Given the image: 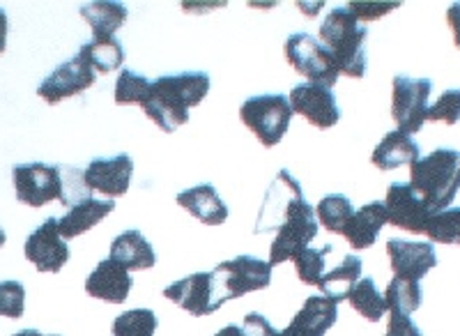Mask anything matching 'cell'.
<instances>
[{
  "label": "cell",
  "instance_id": "30bf717a",
  "mask_svg": "<svg viewBox=\"0 0 460 336\" xmlns=\"http://www.w3.org/2000/svg\"><path fill=\"white\" fill-rule=\"evenodd\" d=\"M302 200H306L302 184L293 178L290 171L281 168L274 182L270 184V190H267L253 233L265 235V233L279 231Z\"/></svg>",
  "mask_w": 460,
  "mask_h": 336
},
{
  "label": "cell",
  "instance_id": "9a60e30c",
  "mask_svg": "<svg viewBox=\"0 0 460 336\" xmlns=\"http://www.w3.org/2000/svg\"><path fill=\"white\" fill-rule=\"evenodd\" d=\"M26 258L40 272H60L69 261L67 240L58 231V219L49 217L42 226L32 231L26 240Z\"/></svg>",
  "mask_w": 460,
  "mask_h": 336
},
{
  "label": "cell",
  "instance_id": "f6af8a7d",
  "mask_svg": "<svg viewBox=\"0 0 460 336\" xmlns=\"http://www.w3.org/2000/svg\"><path fill=\"white\" fill-rule=\"evenodd\" d=\"M5 240H7V235H5V231H3V226H0V247L5 244Z\"/></svg>",
  "mask_w": 460,
  "mask_h": 336
},
{
  "label": "cell",
  "instance_id": "7bdbcfd3",
  "mask_svg": "<svg viewBox=\"0 0 460 336\" xmlns=\"http://www.w3.org/2000/svg\"><path fill=\"white\" fill-rule=\"evenodd\" d=\"M215 336H246V334H244V330H242V327L228 325V327H224V330L217 332Z\"/></svg>",
  "mask_w": 460,
  "mask_h": 336
},
{
  "label": "cell",
  "instance_id": "6da1fadb",
  "mask_svg": "<svg viewBox=\"0 0 460 336\" xmlns=\"http://www.w3.org/2000/svg\"><path fill=\"white\" fill-rule=\"evenodd\" d=\"M209 76L205 72H182L152 81L150 95L141 106L162 132L171 134L189 122V109L199 106L209 93Z\"/></svg>",
  "mask_w": 460,
  "mask_h": 336
},
{
  "label": "cell",
  "instance_id": "4316f807",
  "mask_svg": "<svg viewBox=\"0 0 460 336\" xmlns=\"http://www.w3.org/2000/svg\"><path fill=\"white\" fill-rule=\"evenodd\" d=\"M348 302H350L352 309L359 315H364L367 321L377 323L382 315L387 314V302H385V295L377 290L376 281L373 279H359L355 284V288L348 295Z\"/></svg>",
  "mask_w": 460,
  "mask_h": 336
},
{
  "label": "cell",
  "instance_id": "d4e9b609",
  "mask_svg": "<svg viewBox=\"0 0 460 336\" xmlns=\"http://www.w3.org/2000/svg\"><path fill=\"white\" fill-rule=\"evenodd\" d=\"M79 14L84 16L90 31H93V42L115 40V32L120 31L127 22V7L122 3H111V0L81 5Z\"/></svg>",
  "mask_w": 460,
  "mask_h": 336
},
{
  "label": "cell",
  "instance_id": "5b68a950",
  "mask_svg": "<svg viewBox=\"0 0 460 336\" xmlns=\"http://www.w3.org/2000/svg\"><path fill=\"white\" fill-rule=\"evenodd\" d=\"M433 93L430 79H410V76H394L392 81V118L398 132L412 134L421 132L429 120V97Z\"/></svg>",
  "mask_w": 460,
  "mask_h": 336
},
{
  "label": "cell",
  "instance_id": "74e56055",
  "mask_svg": "<svg viewBox=\"0 0 460 336\" xmlns=\"http://www.w3.org/2000/svg\"><path fill=\"white\" fill-rule=\"evenodd\" d=\"M398 3H350L348 10L357 16V22H376L380 16L389 14L392 10H396Z\"/></svg>",
  "mask_w": 460,
  "mask_h": 336
},
{
  "label": "cell",
  "instance_id": "8fae6325",
  "mask_svg": "<svg viewBox=\"0 0 460 336\" xmlns=\"http://www.w3.org/2000/svg\"><path fill=\"white\" fill-rule=\"evenodd\" d=\"M318 235V219L309 200H302L288 217L286 224L277 231L272 247H270V265H281L286 261H295L299 252L309 247Z\"/></svg>",
  "mask_w": 460,
  "mask_h": 336
},
{
  "label": "cell",
  "instance_id": "603a6c76",
  "mask_svg": "<svg viewBox=\"0 0 460 336\" xmlns=\"http://www.w3.org/2000/svg\"><path fill=\"white\" fill-rule=\"evenodd\" d=\"M113 210L115 203L111 199L102 200L90 196L84 203L69 208V212L63 219H58V231H60L63 240H74V237L84 235L90 228L97 226V224H100L102 219H106Z\"/></svg>",
  "mask_w": 460,
  "mask_h": 336
},
{
  "label": "cell",
  "instance_id": "b9f144b4",
  "mask_svg": "<svg viewBox=\"0 0 460 336\" xmlns=\"http://www.w3.org/2000/svg\"><path fill=\"white\" fill-rule=\"evenodd\" d=\"M7 32H10V16H7V12L0 7V56H3L7 49Z\"/></svg>",
  "mask_w": 460,
  "mask_h": 336
},
{
  "label": "cell",
  "instance_id": "d6a6232c",
  "mask_svg": "<svg viewBox=\"0 0 460 336\" xmlns=\"http://www.w3.org/2000/svg\"><path fill=\"white\" fill-rule=\"evenodd\" d=\"M332 252H334L332 244H324L323 249L306 247L304 252H299L295 256V270H297L299 281H304L306 286H318L320 279L324 277V268H327L324 261Z\"/></svg>",
  "mask_w": 460,
  "mask_h": 336
},
{
  "label": "cell",
  "instance_id": "ffe728a7",
  "mask_svg": "<svg viewBox=\"0 0 460 336\" xmlns=\"http://www.w3.org/2000/svg\"><path fill=\"white\" fill-rule=\"evenodd\" d=\"M178 205L205 226H221L228 219V205L221 200L219 191L212 184H199L178 194Z\"/></svg>",
  "mask_w": 460,
  "mask_h": 336
},
{
  "label": "cell",
  "instance_id": "277c9868",
  "mask_svg": "<svg viewBox=\"0 0 460 336\" xmlns=\"http://www.w3.org/2000/svg\"><path fill=\"white\" fill-rule=\"evenodd\" d=\"M240 118L261 141V146L274 147L286 137L293 109L286 95H256L242 104Z\"/></svg>",
  "mask_w": 460,
  "mask_h": 336
},
{
  "label": "cell",
  "instance_id": "d590c367",
  "mask_svg": "<svg viewBox=\"0 0 460 336\" xmlns=\"http://www.w3.org/2000/svg\"><path fill=\"white\" fill-rule=\"evenodd\" d=\"M429 120L445 122V125H456L460 120V88L445 90L438 102L429 106Z\"/></svg>",
  "mask_w": 460,
  "mask_h": 336
},
{
  "label": "cell",
  "instance_id": "f35d334b",
  "mask_svg": "<svg viewBox=\"0 0 460 336\" xmlns=\"http://www.w3.org/2000/svg\"><path fill=\"white\" fill-rule=\"evenodd\" d=\"M246 336H281V332L272 325V323L267 321L262 314H249L244 318V325H242Z\"/></svg>",
  "mask_w": 460,
  "mask_h": 336
},
{
  "label": "cell",
  "instance_id": "e0dca14e",
  "mask_svg": "<svg viewBox=\"0 0 460 336\" xmlns=\"http://www.w3.org/2000/svg\"><path fill=\"white\" fill-rule=\"evenodd\" d=\"M131 173H134V162L129 155L122 153L111 159H93L85 168L84 178L90 191H100L113 200L129 191Z\"/></svg>",
  "mask_w": 460,
  "mask_h": 336
},
{
  "label": "cell",
  "instance_id": "ee69618b",
  "mask_svg": "<svg viewBox=\"0 0 460 336\" xmlns=\"http://www.w3.org/2000/svg\"><path fill=\"white\" fill-rule=\"evenodd\" d=\"M14 336H44V334H40L37 330H23V332H16Z\"/></svg>",
  "mask_w": 460,
  "mask_h": 336
},
{
  "label": "cell",
  "instance_id": "ba28073f",
  "mask_svg": "<svg viewBox=\"0 0 460 336\" xmlns=\"http://www.w3.org/2000/svg\"><path fill=\"white\" fill-rule=\"evenodd\" d=\"M94 81H97V72H94L85 49L81 47V51L76 53L72 60L58 65V67L49 74L47 79L40 84L37 95L42 97L47 104L56 106L63 100H67V97L81 95L84 90L93 88Z\"/></svg>",
  "mask_w": 460,
  "mask_h": 336
},
{
  "label": "cell",
  "instance_id": "7402d4cb",
  "mask_svg": "<svg viewBox=\"0 0 460 336\" xmlns=\"http://www.w3.org/2000/svg\"><path fill=\"white\" fill-rule=\"evenodd\" d=\"M109 258L122 265L127 272H131V270H150L157 263V253L137 228H129V231L115 237L113 244H111Z\"/></svg>",
  "mask_w": 460,
  "mask_h": 336
},
{
  "label": "cell",
  "instance_id": "4fadbf2b",
  "mask_svg": "<svg viewBox=\"0 0 460 336\" xmlns=\"http://www.w3.org/2000/svg\"><path fill=\"white\" fill-rule=\"evenodd\" d=\"M293 113L309 120L318 129H332L341 120V109L330 88L318 84H299L288 95Z\"/></svg>",
  "mask_w": 460,
  "mask_h": 336
},
{
  "label": "cell",
  "instance_id": "5bb4252c",
  "mask_svg": "<svg viewBox=\"0 0 460 336\" xmlns=\"http://www.w3.org/2000/svg\"><path fill=\"white\" fill-rule=\"evenodd\" d=\"M385 208H387V224H392L394 228H401V231L414 233V235L426 233V226L433 217V212L426 208L424 200L419 199L410 182L389 184Z\"/></svg>",
  "mask_w": 460,
  "mask_h": 336
},
{
  "label": "cell",
  "instance_id": "1f68e13d",
  "mask_svg": "<svg viewBox=\"0 0 460 336\" xmlns=\"http://www.w3.org/2000/svg\"><path fill=\"white\" fill-rule=\"evenodd\" d=\"M97 74H111L125 65V49L120 40H109V42H88L84 44Z\"/></svg>",
  "mask_w": 460,
  "mask_h": 336
},
{
  "label": "cell",
  "instance_id": "f1b7e54d",
  "mask_svg": "<svg viewBox=\"0 0 460 336\" xmlns=\"http://www.w3.org/2000/svg\"><path fill=\"white\" fill-rule=\"evenodd\" d=\"M385 302H387L389 314L410 315L421 306V286L417 281H402L394 277L385 290Z\"/></svg>",
  "mask_w": 460,
  "mask_h": 336
},
{
  "label": "cell",
  "instance_id": "7c38bea8",
  "mask_svg": "<svg viewBox=\"0 0 460 336\" xmlns=\"http://www.w3.org/2000/svg\"><path fill=\"white\" fill-rule=\"evenodd\" d=\"M215 279L226 300H237L246 293L267 288L272 281V265L256 256H237L217 265Z\"/></svg>",
  "mask_w": 460,
  "mask_h": 336
},
{
  "label": "cell",
  "instance_id": "7a4b0ae2",
  "mask_svg": "<svg viewBox=\"0 0 460 336\" xmlns=\"http://www.w3.org/2000/svg\"><path fill=\"white\" fill-rule=\"evenodd\" d=\"M410 187L433 215L447 210L460 190V150L438 147L410 166Z\"/></svg>",
  "mask_w": 460,
  "mask_h": 336
},
{
  "label": "cell",
  "instance_id": "44dd1931",
  "mask_svg": "<svg viewBox=\"0 0 460 336\" xmlns=\"http://www.w3.org/2000/svg\"><path fill=\"white\" fill-rule=\"evenodd\" d=\"M385 224H387V208H385V200H373V203L355 210L352 219L348 221V226H345L343 237L350 242L352 249L361 252V249H368L376 244Z\"/></svg>",
  "mask_w": 460,
  "mask_h": 336
},
{
  "label": "cell",
  "instance_id": "8992f818",
  "mask_svg": "<svg viewBox=\"0 0 460 336\" xmlns=\"http://www.w3.org/2000/svg\"><path fill=\"white\" fill-rule=\"evenodd\" d=\"M286 60L293 65V69L302 76L309 79V84L324 85V88H334L339 81V69L332 56L324 51L323 44L309 32H295L286 40Z\"/></svg>",
  "mask_w": 460,
  "mask_h": 336
},
{
  "label": "cell",
  "instance_id": "484cf974",
  "mask_svg": "<svg viewBox=\"0 0 460 336\" xmlns=\"http://www.w3.org/2000/svg\"><path fill=\"white\" fill-rule=\"evenodd\" d=\"M361 258L355 256V253H348V256L336 265L334 270L324 272V277L320 279L318 288L323 290V295L332 302H343L348 300L350 290L355 288V284L361 279Z\"/></svg>",
  "mask_w": 460,
  "mask_h": 336
},
{
  "label": "cell",
  "instance_id": "d6986e66",
  "mask_svg": "<svg viewBox=\"0 0 460 336\" xmlns=\"http://www.w3.org/2000/svg\"><path fill=\"white\" fill-rule=\"evenodd\" d=\"M336 318V302L327 300L324 295H311L281 336H324L334 327Z\"/></svg>",
  "mask_w": 460,
  "mask_h": 336
},
{
  "label": "cell",
  "instance_id": "836d02e7",
  "mask_svg": "<svg viewBox=\"0 0 460 336\" xmlns=\"http://www.w3.org/2000/svg\"><path fill=\"white\" fill-rule=\"evenodd\" d=\"M426 235L438 244H460V208H447L430 217Z\"/></svg>",
  "mask_w": 460,
  "mask_h": 336
},
{
  "label": "cell",
  "instance_id": "8d00e7d4",
  "mask_svg": "<svg viewBox=\"0 0 460 336\" xmlns=\"http://www.w3.org/2000/svg\"><path fill=\"white\" fill-rule=\"evenodd\" d=\"M26 288L19 281H0V315L7 318H22Z\"/></svg>",
  "mask_w": 460,
  "mask_h": 336
},
{
  "label": "cell",
  "instance_id": "3957f363",
  "mask_svg": "<svg viewBox=\"0 0 460 336\" xmlns=\"http://www.w3.org/2000/svg\"><path fill=\"white\" fill-rule=\"evenodd\" d=\"M368 31L357 22V16L345 7H334L324 16L320 26V40L324 51L330 53L336 69L350 79H364L367 74V42Z\"/></svg>",
  "mask_w": 460,
  "mask_h": 336
},
{
  "label": "cell",
  "instance_id": "ac0fdd59",
  "mask_svg": "<svg viewBox=\"0 0 460 336\" xmlns=\"http://www.w3.org/2000/svg\"><path fill=\"white\" fill-rule=\"evenodd\" d=\"M131 286H134L131 274L111 258L102 261L85 279V293L94 300L111 302V305H122L129 297Z\"/></svg>",
  "mask_w": 460,
  "mask_h": 336
},
{
  "label": "cell",
  "instance_id": "4dcf8cb0",
  "mask_svg": "<svg viewBox=\"0 0 460 336\" xmlns=\"http://www.w3.org/2000/svg\"><path fill=\"white\" fill-rule=\"evenodd\" d=\"M157 314L152 309H131L113 321V336H155Z\"/></svg>",
  "mask_w": 460,
  "mask_h": 336
},
{
  "label": "cell",
  "instance_id": "9c48e42d",
  "mask_svg": "<svg viewBox=\"0 0 460 336\" xmlns=\"http://www.w3.org/2000/svg\"><path fill=\"white\" fill-rule=\"evenodd\" d=\"M12 180H14L16 200L31 208H42L51 200H60L63 196V178L58 166L42 162L19 164L12 171Z\"/></svg>",
  "mask_w": 460,
  "mask_h": 336
},
{
  "label": "cell",
  "instance_id": "83f0119b",
  "mask_svg": "<svg viewBox=\"0 0 460 336\" xmlns=\"http://www.w3.org/2000/svg\"><path fill=\"white\" fill-rule=\"evenodd\" d=\"M355 215V208H352L350 199L343 194H330L324 196L323 200L315 208V219L318 224H323L324 231L336 233V235H343L348 221Z\"/></svg>",
  "mask_w": 460,
  "mask_h": 336
},
{
  "label": "cell",
  "instance_id": "cb8c5ba5",
  "mask_svg": "<svg viewBox=\"0 0 460 336\" xmlns=\"http://www.w3.org/2000/svg\"><path fill=\"white\" fill-rule=\"evenodd\" d=\"M419 159H421V150H419L417 143L408 134H401L398 129H394L377 143L371 162L380 171H394V168L401 166H412Z\"/></svg>",
  "mask_w": 460,
  "mask_h": 336
},
{
  "label": "cell",
  "instance_id": "ab89813d",
  "mask_svg": "<svg viewBox=\"0 0 460 336\" xmlns=\"http://www.w3.org/2000/svg\"><path fill=\"white\" fill-rule=\"evenodd\" d=\"M385 336H424V334H421V330L417 327V323H412L410 315L389 314V325H387V334Z\"/></svg>",
  "mask_w": 460,
  "mask_h": 336
},
{
  "label": "cell",
  "instance_id": "60d3db41",
  "mask_svg": "<svg viewBox=\"0 0 460 336\" xmlns=\"http://www.w3.org/2000/svg\"><path fill=\"white\" fill-rule=\"evenodd\" d=\"M447 22H449L451 31H454V42L460 49V3L447 7Z\"/></svg>",
  "mask_w": 460,
  "mask_h": 336
},
{
  "label": "cell",
  "instance_id": "2e32d148",
  "mask_svg": "<svg viewBox=\"0 0 460 336\" xmlns=\"http://www.w3.org/2000/svg\"><path fill=\"white\" fill-rule=\"evenodd\" d=\"M387 253L392 261L394 277L402 279V281H417L419 284L438 265V253L430 242H408L394 237L387 242Z\"/></svg>",
  "mask_w": 460,
  "mask_h": 336
},
{
  "label": "cell",
  "instance_id": "f546056e",
  "mask_svg": "<svg viewBox=\"0 0 460 336\" xmlns=\"http://www.w3.org/2000/svg\"><path fill=\"white\" fill-rule=\"evenodd\" d=\"M152 81H147L143 74L131 72V69L122 67L120 76L115 81V93L113 100L118 106H143L146 104L147 95H150Z\"/></svg>",
  "mask_w": 460,
  "mask_h": 336
},
{
  "label": "cell",
  "instance_id": "e575fe53",
  "mask_svg": "<svg viewBox=\"0 0 460 336\" xmlns=\"http://www.w3.org/2000/svg\"><path fill=\"white\" fill-rule=\"evenodd\" d=\"M60 168V178H63V196H60V203L65 208H74V205L84 203L85 199H90V190L85 184V171L74 166H58Z\"/></svg>",
  "mask_w": 460,
  "mask_h": 336
},
{
  "label": "cell",
  "instance_id": "52a82bcc",
  "mask_svg": "<svg viewBox=\"0 0 460 336\" xmlns=\"http://www.w3.org/2000/svg\"><path fill=\"white\" fill-rule=\"evenodd\" d=\"M164 297L171 300L172 305H178L187 314L203 318V315L215 314L221 309L226 300L224 290L217 284L215 272H194L189 277L180 279L175 284L166 286Z\"/></svg>",
  "mask_w": 460,
  "mask_h": 336
}]
</instances>
